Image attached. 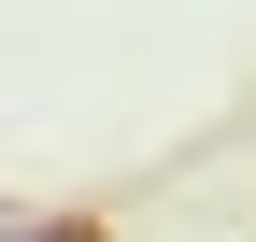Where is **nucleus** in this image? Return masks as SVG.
I'll list each match as a JSON object with an SVG mask.
<instances>
[]
</instances>
